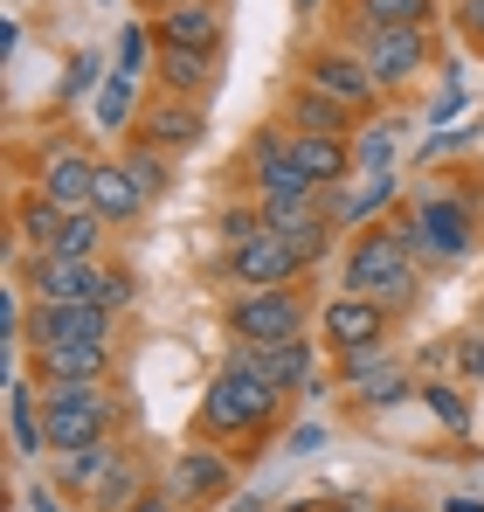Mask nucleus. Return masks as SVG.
<instances>
[{
    "instance_id": "f257e3e1",
    "label": "nucleus",
    "mask_w": 484,
    "mask_h": 512,
    "mask_svg": "<svg viewBox=\"0 0 484 512\" xmlns=\"http://www.w3.org/2000/svg\"><path fill=\"white\" fill-rule=\"evenodd\" d=\"M346 291H353V298H374V305H388V312L415 305V291H422V256H415V243L402 236V222H374V229L353 236V250H346Z\"/></svg>"
},
{
    "instance_id": "f03ea898",
    "label": "nucleus",
    "mask_w": 484,
    "mask_h": 512,
    "mask_svg": "<svg viewBox=\"0 0 484 512\" xmlns=\"http://www.w3.org/2000/svg\"><path fill=\"white\" fill-rule=\"evenodd\" d=\"M21 291L35 305H111V312H125L139 298V277L132 270H104L97 256H28L21 263Z\"/></svg>"
},
{
    "instance_id": "7ed1b4c3",
    "label": "nucleus",
    "mask_w": 484,
    "mask_h": 512,
    "mask_svg": "<svg viewBox=\"0 0 484 512\" xmlns=\"http://www.w3.org/2000/svg\"><path fill=\"white\" fill-rule=\"evenodd\" d=\"M277 409H284V395H277L270 381H256V374H242V367H222V374L208 381L201 409H194V436L236 443V436H256L263 423H277Z\"/></svg>"
},
{
    "instance_id": "20e7f679",
    "label": "nucleus",
    "mask_w": 484,
    "mask_h": 512,
    "mask_svg": "<svg viewBox=\"0 0 484 512\" xmlns=\"http://www.w3.org/2000/svg\"><path fill=\"white\" fill-rule=\"evenodd\" d=\"M111 423H118V402L104 388H42V443L56 457L83 443H111Z\"/></svg>"
},
{
    "instance_id": "39448f33",
    "label": "nucleus",
    "mask_w": 484,
    "mask_h": 512,
    "mask_svg": "<svg viewBox=\"0 0 484 512\" xmlns=\"http://www.w3.org/2000/svg\"><path fill=\"white\" fill-rule=\"evenodd\" d=\"M222 326L236 333V346H284V340H305L312 333V305L284 284V291H242L229 298Z\"/></svg>"
},
{
    "instance_id": "423d86ee",
    "label": "nucleus",
    "mask_w": 484,
    "mask_h": 512,
    "mask_svg": "<svg viewBox=\"0 0 484 512\" xmlns=\"http://www.w3.org/2000/svg\"><path fill=\"white\" fill-rule=\"evenodd\" d=\"M402 236L415 243L422 263H457V256H471V208L464 201H450V194H415L402 215Z\"/></svg>"
},
{
    "instance_id": "0eeeda50",
    "label": "nucleus",
    "mask_w": 484,
    "mask_h": 512,
    "mask_svg": "<svg viewBox=\"0 0 484 512\" xmlns=\"http://www.w3.org/2000/svg\"><path fill=\"white\" fill-rule=\"evenodd\" d=\"M118 312L111 305H28V346H111Z\"/></svg>"
},
{
    "instance_id": "6e6552de",
    "label": "nucleus",
    "mask_w": 484,
    "mask_h": 512,
    "mask_svg": "<svg viewBox=\"0 0 484 512\" xmlns=\"http://www.w3.org/2000/svg\"><path fill=\"white\" fill-rule=\"evenodd\" d=\"M360 56H367V70H374L381 90H402L429 70V28H367Z\"/></svg>"
},
{
    "instance_id": "1a4fd4ad",
    "label": "nucleus",
    "mask_w": 484,
    "mask_h": 512,
    "mask_svg": "<svg viewBox=\"0 0 484 512\" xmlns=\"http://www.w3.org/2000/svg\"><path fill=\"white\" fill-rule=\"evenodd\" d=\"M222 367H242V374H256V381H270L277 395H298V388H312L319 381V346L312 340H284V346H236Z\"/></svg>"
},
{
    "instance_id": "9d476101",
    "label": "nucleus",
    "mask_w": 484,
    "mask_h": 512,
    "mask_svg": "<svg viewBox=\"0 0 484 512\" xmlns=\"http://www.w3.org/2000/svg\"><path fill=\"white\" fill-rule=\"evenodd\" d=\"M229 277H236L242 291H284V284L305 277V256L291 250L277 229H263V236H249V243L229 250Z\"/></svg>"
},
{
    "instance_id": "9b49d317",
    "label": "nucleus",
    "mask_w": 484,
    "mask_h": 512,
    "mask_svg": "<svg viewBox=\"0 0 484 512\" xmlns=\"http://www.w3.org/2000/svg\"><path fill=\"white\" fill-rule=\"evenodd\" d=\"M305 84L319 90V97H332V104H346V111H367L381 97L367 56H353V49H312L305 56Z\"/></svg>"
},
{
    "instance_id": "f8f14e48",
    "label": "nucleus",
    "mask_w": 484,
    "mask_h": 512,
    "mask_svg": "<svg viewBox=\"0 0 484 512\" xmlns=\"http://www.w3.org/2000/svg\"><path fill=\"white\" fill-rule=\"evenodd\" d=\"M319 333L332 353H353V346H374L395 333V312L388 305H374V298H353V291H339L332 305L319 312Z\"/></svg>"
},
{
    "instance_id": "ddd939ff",
    "label": "nucleus",
    "mask_w": 484,
    "mask_h": 512,
    "mask_svg": "<svg viewBox=\"0 0 484 512\" xmlns=\"http://www.w3.org/2000/svg\"><path fill=\"white\" fill-rule=\"evenodd\" d=\"M35 187H42L49 201H63V208H90V194H97V160L83 153L77 139H56V146H42V160H35Z\"/></svg>"
},
{
    "instance_id": "4468645a",
    "label": "nucleus",
    "mask_w": 484,
    "mask_h": 512,
    "mask_svg": "<svg viewBox=\"0 0 484 512\" xmlns=\"http://www.w3.org/2000/svg\"><path fill=\"white\" fill-rule=\"evenodd\" d=\"M28 374L42 388H104L111 346H28Z\"/></svg>"
},
{
    "instance_id": "2eb2a0df",
    "label": "nucleus",
    "mask_w": 484,
    "mask_h": 512,
    "mask_svg": "<svg viewBox=\"0 0 484 512\" xmlns=\"http://www.w3.org/2000/svg\"><path fill=\"white\" fill-rule=\"evenodd\" d=\"M153 77H160L166 97H187L201 104L208 90H222V49H153Z\"/></svg>"
},
{
    "instance_id": "dca6fc26",
    "label": "nucleus",
    "mask_w": 484,
    "mask_h": 512,
    "mask_svg": "<svg viewBox=\"0 0 484 512\" xmlns=\"http://www.w3.org/2000/svg\"><path fill=\"white\" fill-rule=\"evenodd\" d=\"M166 492H173L180 506H215V499L229 492V457H222V450H208V443L180 450V457H173V471H166Z\"/></svg>"
},
{
    "instance_id": "f3484780",
    "label": "nucleus",
    "mask_w": 484,
    "mask_h": 512,
    "mask_svg": "<svg viewBox=\"0 0 484 512\" xmlns=\"http://www.w3.org/2000/svg\"><path fill=\"white\" fill-rule=\"evenodd\" d=\"M201 104H187V97H146V111H139V132L132 139H146V146H160V153H187L194 139H201Z\"/></svg>"
},
{
    "instance_id": "a211bd4d",
    "label": "nucleus",
    "mask_w": 484,
    "mask_h": 512,
    "mask_svg": "<svg viewBox=\"0 0 484 512\" xmlns=\"http://www.w3.org/2000/svg\"><path fill=\"white\" fill-rule=\"evenodd\" d=\"M153 42L166 49H222V0H173L153 14Z\"/></svg>"
},
{
    "instance_id": "6ab92c4d",
    "label": "nucleus",
    "mask_w": 484,
    "mask_h": 512,
    "mask_svg": "<svg viewBox=\"0 0 484 512\" xmlns=\"http://www.w3.org/2000/svg\"><path fill=\"white\" fill-rule=\"evenodd\" d=\"M291 160L305 167V180L319 187V194H332V187H346L353 180V139H332V132H291Z\"/></svg>"
},
{
    "instance_id": "aec40b11",
    "label": "nucleus",
    "mask_w": 484,
    "mask_h": 512,
    "mask_svg": "<svg viewBox=\"0 0 484 512\" xmlns=\"http://www.w3.org/2000/svg\"><path fill=\"white\" fill-rule=\"evenodd\" d=\"M77 208H63V201H49L42 187H28L21 201H14V236L28 243L35 256H49L56 243H63V222H70Z\"/></svg>"
},
{
    "instance_id": "412c9836",
    "label": "nucleus",
    "mask_w": 484,
    "mask_h": 512,
    "mask_svg": "<svg viewBox=\"0 0 484 512\" xmlns=\"http://www.w3.org/2000/svg\"><path fill=\"white\" fill-rule=\"evenodd\" d=\"M118 457H125L118 443H83V450H63V457H56V485L90 499V492H97V485L118 471Z\"/></svg>"
},
{
    "instance_id": "4be33fe9",
    "label": "nucleus",
    "mask_w": 484,
    "mask_h": 512,
    "mask_svg": "<svg viewBox=\"0 0 484 512\" xmlns=\"http://www.w3.org/2000/svg\"><path fill=\"white\" fill-rule=\"evenodd\" d=\"M284 125H291V132H332V139H353V111H346V104H332V97H319L312 84L291 90Z\"/></svg>"
},
{
    "instance_id": "5701e85b",
    "label": "nucleus",
    "mask_w": 484,
    "mask_h": 512,
    "mask_svg": "<svg viewBox=\"0 0 484 512\" xmlns=\"http://www.w3.org/2000/svg\"><path fill=\"white\" fill-rule=\"evenodd\" d=\"M90 208H97L111 229H125V222L146 215V194H139V180H132L125 167H97V194H90Z\"/></svg>"
},
{
    "instance_id": "b1692460",
    "label": "nucleus",
    "mask_w": 484,
    "mask_h": 512,
    "mask_svg": "<svg viewBox=\"0 0 484 512\" xmlns=\"http://www.w3.org/2000/svg\"><path fill=\"white\" fill-rule=\"evenodd\" d=\"M139 84L132 77H104V84L90 90V118L104 125V132H139Z\"/></svg>"
},
{
    "instance_id": "393cba45",
    "label": "nucleus",
    "mask_w": 484,
    "mask_h": 512,
    "mask_svg": "<svg viewBox=\"0 0 484 512\" xmlns=\"http://www.w3.org/2000/svg\"><path fill=\"white\" fill-rule=\"evenodd\" d=\"M146 492H153V485H146V464L125 450V457H118V471H111V478L90 492V512H132Z\"/></svg>"
},
{
    "instance_id": "a878e982",
    "label": "nucleus",
    "mask_w": 484,
    "mask_h": 512,
    "mask_svg": "<svg viewBox=\"0 0 484 512\" xmlns=\"http://www.w3.org/2000/svg\"><path fill=\"white\" fill-rule=\"evenodd\" d=\"M353 21H360V35L367 28H429L436 0H353Z\"/></svg>"
},
{
    "instance_id": "bb28decb",
    "label": "nucleus",
    "mask_w": 484,
    "mask_h": 512,
    "mask_svg": "<svg viewBox=\"0 0 484 512\" xmlns=\"http://www.w3.org/2000/svg\"><path fill=\"white\" fill-rule=\"evenodd\" d=\"M7 429H14V450H21V457H42V450H49V443H42V402H35L28 381L7 388Z\"/></svg>"
},
{
    "instance_id": "cd10ccee",
    "label": "nucleus",
    "mask_w": 484,
    "mask_h": 512,
    "mask_svg": "<svg viewBox=\"0 0 484 512\" xmlns=\"http://www.w3.org/2000/svg\"><path fill=\"white\" fill-rule=\"evenodd\" d=\"M118 167L132 173V180H139V194H146V201L173 187V153H160V146H146V139H132V146L118 153Z\"/></svg>"
},
{
    "instance_id": "c85d7f7f",
    "label": "nucleus",
    "mask_w": 484,
    "mask_h": 512,
    "mask_svg": "<svg viewBox=\"0 0 484 512\" xmlns=\"http://www.w3.org/2000/svg\"><path fill=\"white\" fill-rule=\"evenodd\" d=\"M104 229H111V222H104L97 208H77V215L63 222V243H56L49 256H97L104 250Z\"/></svg>"
},
{
    "instance_id": "c756f323",
    "label": "nucleus",
    "mask_w": 484,
    "mask_h": 512,
    "mask_svg": "<svg viewBox=\"0 0 484 512\" xmlns=\"http://www.w3.org/2000/svg\"><path fill=\"white\" fill-rule=\"evenodd\" d=\"M388 160H395V125H360V132H353V167L388 173Z\"/></svg>"
},
{
    "instance_id": "7c9ffc66",
    "label": "nucleus",
    "mask_w": 484,
    "mask_h": 512,
    "mask_svg": "<svg viewBox=\"0 0 484 512\" xmlns=\"http://www.w3.org/2000/svg\"><path fill=\"white\" fill-rule=\"evenodd\" d=\"M395 367V353H388V340H374V346H353V353H339V381H374V374H388Z\"/></svg>"
},
{
    "instance_id": "2f4dec72",
    "label": "nucleus",
    "mask_w": 484,
    "mask_h": 512,
    "mask_svg": "<svg viewBox=\"0 0 484 512\" xmlns=\"http://www.w3.org/2000/svg\"><path fill=\"white\" fill-rule=\"evenodd\" d=\"M422 402H429V416L450 429V436H464V429H471V409H464V395H457V388L429 381V388H422Z\"/></svg>"
},
{
    "instance_id": "473e14b6",
    "label": "nucleus",
    "mask_w": 484,
    "mask_h": 512,
    "mask_svg": "<svg viewBox=\"0 0 484 512\" xmlns=\"http://www.w3.org/2000/svg\"><path fill=\"white\" fill-rule=\"evenodd\" d=\"M146 70H153V35H146V28H125V35H118V70H111V77H132V84H139Z\"/></svg>"
},
{
    "instance_id": "72a5a7b5",
    "label": "nucleus",
    "mask_w": 484,
    "mask_h": 512,
    "mask_svg": "<svg viewBox=\"0 0 484 512\" xmlns=\"http://www.w3.org/2000/svg\"><path fill=\"white\" fill-rule=\"evenodd\" d=\"M402 395H408V374H402V367H388V374L360 381V409H395Z\"/></svg>"
},
{
    "instance_id": "f704fd0d",
    "label": "nucleus",
    "mask_w": 484,
    "mask_h": 512,
    "mask_svg": "<svg viewBox=\"0 0 484 512\" xmlns=\"http://www.w3.org/2000/svg\"><path fill=\"white\" fill-rule=\"evenodd\" d=\"M222 236H229V250L249 243V236H263V208H222Z\"/></svg>"
},
{
    "instance_id": "c9c22d12",
    "label": "nucleus",
    "mask_w": 484,
    "mask_h": 512,
    "mask_svg": "<svg viewBox=\"0 0 484 512\" xmlns=\"http://www.w3.org/2000/svg\"><path fill=\"white\" fill-rule=\"evenodd\" d=\"M450 360H457L464 381H484V333H464V340L450 346Z\"/></svg>"
},
{
    "instance_id": "e433bc0d",
    "label": "nucleus",
    "mask_w": 484,
    "mask_h": 512,
    "mask_svg": "<svg viewBox=\"0 0 484 512\" xmlns=\"http://www.w3.org/2000/svg\"><path fill=\"white\" fill-rule=\"evenodd\" d=\"M450 21L471 35V49H484V0H457V7H450Z\"/></svg>"
},
{
    "instance_id": "4c0bfd02",
    "label": "nucleus",
    "mask_w": 484,
    "mask_h": 512,
    "mask_svg": "<svg viewBox=\"0 0 484 512\" xmlns=\"http://www.w3.org/2000/svg\"><path fill=\"white\" fill-rule=\"evenodd\" d=\"M97 84V56H77V63H70V90H90Z\"/></svg>"
},
{
    "instance_id": "58836bf2",
    "label": "nucleus",
    "mask_w": 484,
    "mask_h": 512,
    "mask_svg": "<svg viewBox=\"0 0 484 512\" xmlns=\"http://www.w3.org/2000/svg\"><path fill=\"white\" fill-rule=\"evenodd\" d=\"M132 512H180V499H173V492H146Z\"/></svg>"
},
{
    "instance_id": "ea45409f",
    "label": "nucleus",
    "mask_w": 484,
    "mask_h": 512,
    "mask_svg": "<svg viewBox=\"0 0 484 512\" xmlns=\"http://www.w3.org/2000/svg\"><path fill=\"white\" fill-rule=\"evenodd\" d=\"M443 512H484V499H443Z\"/></svg>"
},
{
    "instance_id": "a19ab883",
    "label": "nucleus",
    "mask_w": 484,
    "mask_h": 512,
    "mask_svg": "<svg viewBox=\"0 0 484 512\" xmlns=\"http://www.w3.org/2000/svg\"><path fill=\"white\" fill-rule=\"evenodd\" d=\"M319 512H367V506H353V499H319Z\"/></svg>"
},
{
    "instance_id": "79ce46f5",
    "label": "nucleus",
    "mask_w": 484,
    "mask_h": 512,
    "mask_svg": "<svg viewBox=\"0 0 484 512\" xmlns=\"http://www.w3.org/2000/svg\"><path fill=\"white\" fill-rule=\"evenodd\" d=\"M229 512H270V506H263V499H236Z\"/></svg>"
},
{
    "instance_id": "37998d69",
    "label": "nucleus",
    "mask_w": 484,
    "mask_h": 512,
    "mask_svg": "<svg viewBox=\"0 0 484 512\" xmlns=\"http://www.w3.org/2000/svg\"><path fill=\"white\" fill-rule=\"evenodd\" d=\"M381 512H429V506H408V499H395V506H381Z\"/></svg>"
},
{
    "instance_id": "c03bdc74",
    "label": "nucleus",
    "mask_w": 484,
    "mask_h": 512,
    "mask_svg": "<svg viewBox=\"0 0 484 512\" xmlns=\"http://www.w3.org/2000/svg\"><path fill=\"white\" fill-rule=\"evenodd\" d=\"M139 7H153V14H166V7H173V0H139Z\"/></svg>"
},
{
    "instance_id": "a18cd8bd",
    "label": "nucleus",
    "mask_w": 484,
    "mask_h": 512,
    "mask_svg": "<svg viewBox=\"0 0 484 512\" xmlns=\"http://www.w3.org/2000/svg\"><path fill=\"white\" fill-rule=\"evenodd\" d=\"M312 7H319V0H298V14H312Z\"/></svg>"
}]
</instances>
